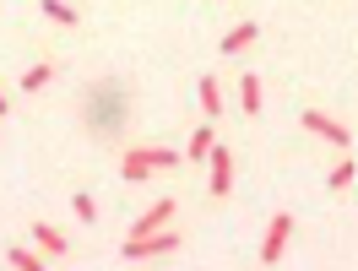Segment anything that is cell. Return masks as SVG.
Here are the masks:
<instances>
[{"label": "cell", "instance_id": "6da1fadb", "mask_svg": "<svg viewBox=\"0 0 358 271\" xmlns=\"http://www.w3.org/2000/svg\"><path fill=\"white\" fill-rule=\"evenodd\" d=\"M179 152L174 147H125V158H120V180L125 184H141L152 180V174H169V168H179Z\"/></svg>", "mask_w": 358, "mask_h": 271}, {"label": "cell", "instance_id": "7a4b0ae2", "mask_svg": "<svg viewBox=\"0 0 358 271\" xmlns=\"http://www.w3.org/2000/svg\"><path fill=\"white\" fill-rule=\"evenodd\" d=\"M179 244H185V239L163 223V228H152V233H131V239L120 244V261H125V266H136V261H157V255H174Z\"/></svg>", "mask_w": 358, "mask_h": 271}, {"label": "cell", "instance_id": "3957f363", "mask_svg": "<svg viewBox=\"0 0 358 271\" xmlns=\"http://www.w3.org/2000/svg\"><path fill=\"white\" fill-rule=\"evenodd\" d=\"M293 244V212H277L266 223V239H261V266H277Z\"/></svg>", "mask_w": 358, "mask_h": 271}, {"label": "cell", "instance_id": "277c9868", "mask_svg": "<svg viewBox=\"0 0 358 271\" xmlns=\"http://www.w3.org/2000/svg\"><path fill=\"white\" fill-rule=\"evenodd\" d=\"M299 119H304V131H310V136H320V141H331L336 152H353V131H348L342 119H331V114H320V109L299 114Z\"/></svg>", "mask_w": 358, "mask_h": 271}, {"label": "cell", "instance_id": "5b68a950", "mask_svg": "<svg viewBox=\"0 0 358 271\" xmlns=\"http://www.w3.org/2000/svg\"><path fill=\"white\" fill-rule=\"evenodd\" d=\"M206 158H212V201H223L228 190H234V152H223V147L212 141Z\"/></svg>", "mask_w": 358, "mask_h": 271}, {"label": "cell", "instance_id": "8992f818", "mask_svg": "<svg viewBox=\"0 0 358 271\" xmlns=\"http://www.w3.org/2000/svg\"><path fill=\"white\" fill-rule=\"evenodd\" d=\"M33 244L44 249L49 261H66V255H71V239L60 233V228H49V223H33Z\"/></svg>", "mask_w": 358, "mask_h": 271}, {"label": "cell", "instance_id": "52a82bcc", "mask_svg": "<svg viewBox=\"0 0 358 271\" xmlns=\"http://www.w3.org/2000/svg\"><path fill=\"white\" fill-rule=\"evenodd\" d=\"M163 223H174V201H152L141 217L131 223V233H152V228H163Z\"/></svg>", "mask_w": 358, "mask_h": 271}, {"label": "cell", "instance_id": "ba28073f", "mask_svg": "<svg viewBox=\"0 0 358 271\" xmlns=\"http://www.w3.org/2000/svg\"><path fill=\"white\" fill-rule=\"evenodd\" d=\"M239 103H245V114H261V103H266V87H261V76H255V71L239 76Z\"/></svg>", "mask_w": 358, "mask_h": 271}, {"label": "cell", "instance_id": "9c48e42d", "mask_svg": "<svg viewBox=\"0 0 358 271\" xmlns=\"http://www.w3.org/2000/svg\"><path fill=\"white\" fill-rule=\"evenodd\" d=\"M196 98H201V114H206V119H217V114H223V87H217V76H201Z\"/></svg>", "mask_w": 358, "mask_h": 271}, {"label": "cell", "instance_id": "30bf717a", "mask_svg": "<svg viewBox=\"0 0 358 271\" xmlns=\"http://www.w3.org/2000/svg\"><path fill=\"white\" fill-rule=\"evenodd\" d=\"M353 180H358V163H353V158H342V163L331 168V174H326V190L348 196V190H353Z\"/></svg>", "mask_w": 358, "mask_h": 271}, {"label": "cell", "instance_id": "8fae6325", "mask_svg": "<svg viewBox=\"0 0 358 271\" xmlns=\"http://www.w3.org/2000/svg\"><path fill=\"white\" fill-rule=\"evenodd\" d=\"M255 38H261V27H255V22H239V27H234V33L223 38V54H245Z\"/></svg>", "mask_w": 358, "mask_h": 271}, {"label": "cell", "instance_id": "7c38bea8", "mask_svg": "<svg viewBox=\"0 0 358 271\" xmlns=\"http://www.w3.org/2000/svg\"><path fill=\"white\" fill-rule=\"evenodd\" d=\"M38 11H44V17H55V22H60V27H82V17L71 11L66 0H38Z\"/></svg>", "mask_w": 358, "mask_h": 271}, {"label": "cell", "instance_id": "4fadbf2b", "mask_svg": "<svg viewBox=\"0 0 358 271\" xmlns=\"http://www.w3.org/2000/svg\"><path fill=\"white\" fill-rule=\"evenodd\" d=\"M6 266H11V271H38V266H44V255H33V249H6Z\"/></svg>", "mask_w": 358, "mask_h": 271}, {"label": "cell", "instance_id": "5bb4252c", "mask_svg": "<svg viewBox=\"0 0 358 271\" xmlns=\"http://www.w3.org/2000/svg\"><path fill=\"white\" fill-rule=\"evenodd\" d=\"M212 152V125H196V136H190V152L185 158H206Z\"/></svg>", "mask_w": 358, "mask_h": 271}, {"label": "cell", "instance_id": "9a60e30c", "mask_svg": "<svg viewBox=\"0 0 358 271\" xmlns=\"http://www.w3.org/2000/svg\"><path fill=\"white\" fill-rule=\"evenodd\" d=\"M71 212H76L82 223H98V201H92V196H71Z\"/></svg>", "mask_w": 358, "mask_h": 271}, {"label": "cell", "instance_id": "2e32d148", "mask_svg": "<svg viewBox=\"0 0 358 271\" xmlns=\"http://www.w3.org/2000/svg\"><path fill=\"white\" fill-rule=\"evenodd\" d=\"M49 76H55L49 66H33V71H22V87H27V92H38V87H49Z\"/></svg>", "mask_w": 358, "mask_h": 271}, {"label": "cell", "instance_id": "e0dca14e", "mask_svg": "<svg viewBox=\"0 0 358 271\" xmlns=\"http://www.w3.org/2000/svg\"><path fill=\"white\" fill-rule=\"evenodd\" d=\"M0 114H11V98H6V87H0Z\"/></svg>", "mask_w": 358, "mask_h": 271}]
</instances>
